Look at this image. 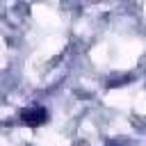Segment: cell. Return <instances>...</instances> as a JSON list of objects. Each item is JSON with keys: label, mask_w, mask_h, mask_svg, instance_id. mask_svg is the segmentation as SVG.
Masks as SVG:
<instances>
[{"label": "cell", "mask_w": 146, "mask_h": 146, "mask_svg": "<svg viewBox=\"0 0 146 146\" xmlns=\"http://www.w3.org/2000/svg\"><path fill=\"white\" fill-rule=\"evenodd\" d=\"M46 119H48V114H46V110L41 105H32V107H25L21 112V121L25 125H30V128H36V125L46 123Z\"/></svg>", "instance_id": "cell-1"}]
</instances>
